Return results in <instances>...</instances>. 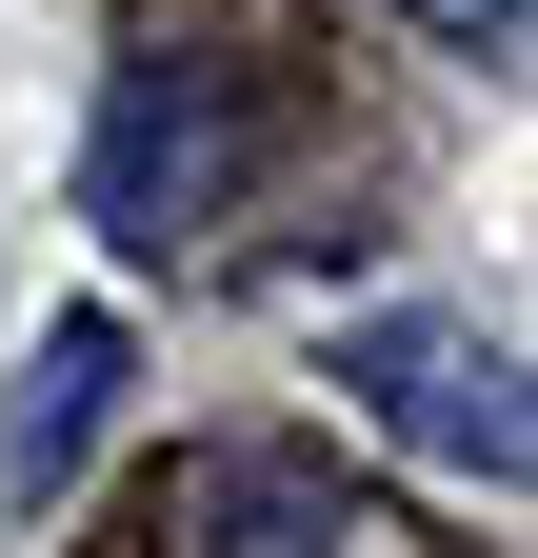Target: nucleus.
I'll use <instances>...</instances> for the list:
<instances>
[{"label":"nucleus","instance_id":"3","mask_svg":"<svg viewBox=\"0 0 538 558\" xmlns=\"http://www.w3.org/2000/svg\"><path fill=\"white\" fill-rule=\"evenodd\" d=\"M180 558H359V519H340V478H319V459L220 439V459L180 478Z\"/></svg>","mask_w":538,"mask_h":558},{"label":"nucleus","instance_id":"4","mask_svg":"<svg viewBox=\"0 0 538 558\" xmlns=\"http://www.w3.org/2000/svg\"><path fill=\"white\" fill-rule=\"evenodd\" d=\"M100 418H120V319L81 300V319H40V360H21V418H0V478H21V499H60Z\"/></svg>","mask_w":538,"mask_h":558},{"label":"nucleus","instance_id":"5","mask_svg":"<svg viewBox=\"0 0 538 558\" xmlns=\"http://www.w3.org/2000/svg\"><path fill=\"white\" fill-rule=\"evenodd\" d=\"M399 21H419V40H458V60H518V21H538V0H399Z\"/></svg>","mask_w":538,"mask_h":558},{"label":"nucleus","instance_id":"2","mask_svg":"<svg viewBox=\"0 0 538 558\" xmlns=\"http://www.w3.org/2000/svg\"><path fill=\"white\" fill-rule=\"evenodd\" d=\"M340 399L379 418V439H419L439 478H499V499H518V459H538L518 360H499V339H458V319H359V339H340Z\"/></svg>","mask_w":538,"mask_h":558},{"label":"nucleus","instance_id":"1","mask_svg":"<svg viewBox=\"0 0 538 558\" xmlns=\"http://www.w3.org/2000/svg\"><path fill=\"white\" fill-rule=\"evenodd\" d=\"M240 60H180V40H140L100 81V120H81V220L120 240V259H180V240H220L240 220Z\"/></svg>","mask_w":538,"mask_h":558}]
</instances>
